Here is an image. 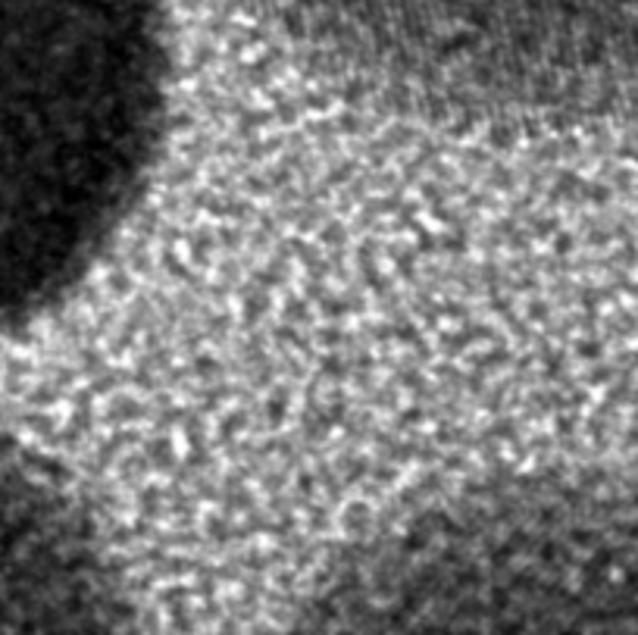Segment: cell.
Listing matches in <instances>:
<instances>
[{
    "mask_svg": "<svg viewBox=\"0 0 638 635\" xmlns=\"http://www.w3.org/2000/svg\"><path fill=\"white\" fill-rule=\"evenodd\" d=\"M279 635H638V479L523 473L410 510Z\"/></svg>",
    "mask_w": 638,
    "mask_h": 635,
    "instance_id": "obj_1",
    "label": "cell"
},
{
    "mask_svg": "<svg viewBox=\"0 0 638 635\" xmlns=\"http://www.w3.org/2000/svg\"><path fill=\"white\" fill-rule=\"evenodd\" d=\"M166 113V0H0V335L116 238Z\"/></svg>",
    "mask_w": 638,
    "mask_h": 635,
    "instance_id": "obj_2",
    "label": "cell"
},
{
    "mask_svg": "<svg viewBox=\"0 0 638 635\" xmlns=\"http://www.w3.org/2000/svg\"><path fill=\"white\" fill-rule=\"evenodd\" d=\"M370 104L457 129H563L638 110V0H241Z\"/></svg>",
    "mask_w": 638,
    "mask_h": 635,
    "instance_id": "obj_3",
    "label": "cell"
},
{
    "mask_svg": "<svg viewBox=\"0 0 638 635\" xmlns=\"http://www.w3.org/2000/svg\"><path fill=\"white\" fill-rule=\"evenodd\" d=\"M0 635H138L119 573L66 485L0 438Z\"/></svg>",
    "mask_w": 638,
    "mask_h": 635,
    "instance_id": "obj_4",
    "label": "cell"
}]
</instances>
